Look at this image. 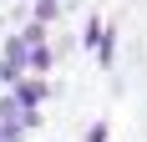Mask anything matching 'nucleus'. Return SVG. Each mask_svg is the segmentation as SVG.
<instances>
[{
    "label": "nucleus",
    "mask_w": 147,
    "mask_h": 142,
    "mask_svg": "<svg viewBox=\"0 0 147 142\" xmlns=\"http://www.w3.org/2000/svg\"><path fill=\"white\" fill-rule=\"evenodd\" d=\"M20 76H26V46L10 36V41H0V86L10 91Z\"/></svg>",
    "instance_id": "obj_2"
},
{
    "label": "nucleus",
    "mask_w": 147,
    "mask_h": 142,
    "mask_svg": "<svg viewBox=\"0 0 147 142\" xmlns=\"http://www.w3.org/2000/svg\"><path fill=\"white\" fill-rule=\"evenodd\" d=\"M0 142H26V132H15V127H0Z\"/></svg>",
    "instance_id": "obj_8"
},
{
    "label": "nucleus",
    "mask_w": 147,
    "mask_h": 142,
    "mask_svg": "<svg viewBox=\"0 0 147 142\" xmlns=\"http://www.w3.org/2000/svg\"><path fill=\"white\" fill-rule=\"evenodd\" d=\"M96 36H102V20L91 15V20H86V30H81V41H86V46H96Z\"/></svg>",
    "instance_id": "obj_7"
},
{
    "label": "nucleus",
    "mask_w": 147,
    "mask_h": 142,
    "mask_svg": "<svg viewBox=\"0 0 147 142\" xmlns=\"http://www.w3.org/2000/svg\"><path fill=\"white\" fill-rule=\"evenodd\" d=\"M96 66H117V20H102V36H96Z\"/></svg>",
    "instance_id": "obj_3"
},
{
    "label": "nucleus",
    "mask_w": 147,
    "mask_h": 142,
    "mask_svg": "<svg viewBox=\"0 0 147 142\" xmlns=\"http://www.w3.org/2000/svg\"><path fill=\"white\" fill-rule=\"evenodd\" d=\"M10 101L20 107V112H41V101H51V81H41V76H20V81L10 86Z\"/></svg>",
    "instance_id": "obj_1"
},
{
    "label": "nucleus",
    "mask_w": 147,
    "mask_h": 142,
    "mask_svg": "<svg viewBox=\"0 0 147 142\" xmlns=\"http://www.w3.org/2000/svg\"><path fill=\"white\" fill-rule=\"evenodd\" d=\"M46 36H51V30H46V26H36V20H26V26H20V36H15V41L26 46V51H36V46H51V41H46Z\"/></svg>",
    "instance_id": "obj_5"
},
{
    "label": "nucleus",
    "mask_w": 147,
    "mask_h": 142,
    "mask_svg": "<svg viewBox=\"0 0 147 142\" xmlns=\"http://www.w3.org/2000/svg\"><path fill=\"white\" fill-rule=\"evenodd\" d=\"M61 15H66V10H61V0H36V5H30V20H36V26H46V30L56 26Z\"/></svg>",
    "instance_id": "obj_4"
},
{
    "label": "nucleus",
    "mask_w": 147,
    "mask_h": 142,
    "mask_svg": "<svg viewBox=\"0 0 147 142\" xmlns=\"http://www.w3.org/2000/svg\"><path fill=\"white\" fill-rule=\"evenodd\" d=\"M107 137H112V122H107V117H96V122L81 132V142H107Z\"/></svg>",
    "instance_id": "obj_6"
}]
</instances>
